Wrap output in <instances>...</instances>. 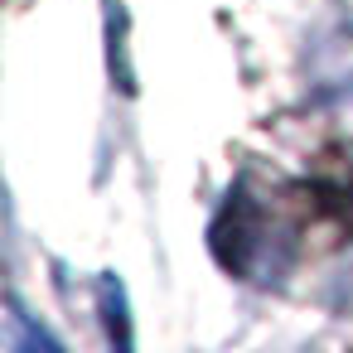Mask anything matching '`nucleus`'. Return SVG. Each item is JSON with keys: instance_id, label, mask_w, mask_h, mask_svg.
<instances>
[{"instance_id": "nucleus-1", "label": "nucleus", "mask_w": 353, "mask_h": 353, "mask_svg": "<svg viewBox=\"0 0 353 353\" xmlns=\"http://www.w3.org/2000/svg\"><path fill=\"white\" fill-rule=\"evenodd\" d=\"M266 232H285V228L256 199L228 194V203H223V213L213 223V252H218V261L228 271H237L247 281H271L285 266V256H276V237L266 242Z\"/></svg>"}, {"instance_id": "nucleus-2", "label": "nucleus", "mask_w": 353, "mask_h": 353, "mask_svg": "<svg viewBox=\"0 0 353 353\" xmlns=\"http://www.w3.org/2000/svg\"><path fill=\"white\" fill-rule=\"evenodd\" d=\"M97 310H102V329H107V343L112 348H131V305H126V285L117 271H102L97 276Z\"/></svg>"}, {"instance_id": "nucleus-3", "label": "nucleus", "mask_w": 353, "mask_h": 353, "mask_svg": "<svg viewBox=\"0 0 353 353\" xmlns=\"http://www.w3.org/2000/svg\"><path fill=\"white\" fill-rule=\"evenodd\" d=\"M6 348H15V353H25V348H49V353H59L63 343H59L49 329L30 324V314L20 310V300L6 295Z\"/></svg>"}]
</instances>
